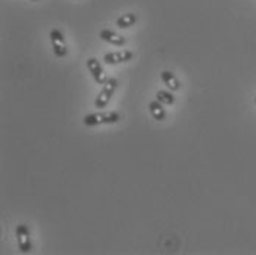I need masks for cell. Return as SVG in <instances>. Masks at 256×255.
<instances>
[{
	"mask_svg": "<svg viewBox=\"0 0 256 255\" xmlns=\"http://www.w3.org/2000/svg\"><path fill=\"white\" fill-rule=\"evenodd\" d=\"M121 120V114L110 111V112H94L88 114L82 118L84 126L87 127H94V126H102V124H115Z\"/></svg>",
	"mask_w": 256,
	"mask_h": 255,
	"instance_id": "cell-1",
	"label": "cell"
},
{
	"mask_svg": "<svg viewBox=\"0 0 256 255\" xmlns=\"http://www.w3.org/2000/svg\"><path fill=\"white\" fill-rule=\"evenodd\" d=\"M116 87H118V81H116V78H108V81L103 84L102 90L99 92V95H98V98H96V101H94V106H96V108H99V109L106 108V106H108V103H109V101H110V98L114 96V93H115Z\"/></svg>",
	"mask_w": 256,
	"mask_h": 255,
	"instance_id": "cell-2",
	"label": "cell"
},
{
	"mask_svg": "<svg viewBox=\"0 0 256 255\" xmlns=\"http://www.w3.org/2000/svg\"><path fill=\"white\" fill-rule=\"evenodd\" d=\"M52 42V49L56 58H64L68 53V48L65 43V34L59 30V28H53L49 33Z\"/></svg>",
	"mask_w": 256,
	"mask_h": 255,
	"instance_id": "cell-3",
	"label": "cell"
},
{
	"mask_svg": "<svg viewBox=\"0 0 256 255\" xmlns=\"http://www.w3.org/2000/svg\"><path fill=\"white\" fill-rule=\"evenodd\" d=\"M16 240H18V248L22 254H28L32 248L31 239H30V230L26 224H18L16 226Z\"/></svg>",
	"mask_w": 256,
	"mask_h": 255,
	"instance_id": "cell-4",
	"label": "cell"
},
{
	"mask_svg": "<svg viewBox=\"0 0 256 255\" xmlns=\"http://www.w3.org/2000/svg\"><path fill=\"white\" fill-rule=\"evenodd\" d=\"M87 70L90 71L93 80H94L98 84H104V83L108 81L106 73H104V70H103L102 64L99 62V59H96V58L87 59Z\"/></svg>",
	"mask_w": 256,
	"mask_h": 255,
	"instance_id": "cell-5",
	"label": "cell"
},
{
	"mask_svg": "<svg viewBox=\"0 0 256 255\" xmlns=\"http://www.w3.org/2000/svg\"><path fill=\"white\" fill-rule=\"evenodd\" d=\"M134 56V53L131 51H116V52H109L103 56L104 64L108 65H118L122 62H128L131 61Z\"/></svg>",
	"mask_w": 256,
	"mask_h": 255,
	"instance_id": "cell-6",
	"label": "cell"
},
{
	"mask_svg": "<svg viewBox=\"0 0 256 255\" xmlns=\"http://www.w3.org/2000/svg\"><path fill=\"white\" fill-rule=\"evenodd\" d=\"M99 37L102 39L103 42H106V43H109V45H112V46H116V48H121V46L126 45V39H124L122 36L116 34L115 31L109 30V28H103V30H100Z\"/></svg>",
	"mask_w": 256,
	"mask_h": 255,
	"instance_id": "cell-7",
	"label": "cell"
},
{
	"mask_svg": "<svg viewBox=\"0 0 256 255\" xmlns=\"http://www.w3.org/2000/svg\"><path fill=\"white\" fill-rule=\"evenodd\" d=\"M160 80H162V83H164L171 92H177V90H180V87H181L178 78L174 76L171 71H162V73H160Z\"/></svg>",
	"mask_w": 256,
	"mask_h": 255,
	"instance_id": "cell-8",
	"label": "cell"
},
{
	"mask_svg": "<svg viewBox=\"0 0 256 255\" xmlns=\"http://www.w3.org/2000/svg\"><path fill=\"white\" fill-rule=\"evenodd\" d=\"M149 111L156 121H164L166 118V111L159 101H154V102L149 103Z\"/></svg>",
	"mask_w": 256,
	"mask_h": 255,
	"instance_id": "cell-9",
	"label": "cell"
},
{
	"mask_svg": "<svg viewBox=\"0 0 256 255\" xmlns=\"http://www.w3.org/2000/svg\"><path fill=\"white\" fill-rule=\"evenodd\" d=\"M136 23H137L136 14H124L122 17H120L116 20V27L118 28H130V27L136 26Z\"/></svg>",
	"mask_w": 256,
	"mask_h": 255,
	"instance_id": "cell-10",
	"label": "cell"
},
{
	"mask_svg": "<svg viewBox=\"0 0 256 255\" xmlns=\"http://www.w3.org/2000/svg\"><path fill=\"white\" fill-rule=\"evenodd\" d=\"M156 101H159L162 105H174L176 98L171 93V90H159L156 93Z\"/></svg>",
	"mask_w": 256,
	"mask_h": 255,
	"instance_id": "cell-11",
	"label": "cell"
},
{
	"mask_svg": "<svg viewBox=\"0 0 256 255\" xmlns=\"http://www.w3.org/2000/svg\"><path fill=\"white\" fill-rule=\"evenodd\" d=\"M31 2H37V0H31Z\"/></svg>",
	"mask_w": 256,
	"mask_h": 255,
	"instance_id": "cell-12",
	"label": "cell"
},
{
	"mask_svg": "<svg viewBox=\"0 0 256 255\" xmlns=\"http://www.w3.org/2000/svg\"><path fill=\"white\" fill-rule=\"evenodd\" d=\"M255 103H256V98H255Z\"/></svg>",
	"mask_w": 256,
	"mask_h": 255,
	"instance_id": "cell-13",
	"label": "cell"
}]
</instances>
